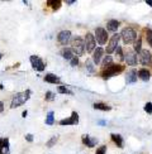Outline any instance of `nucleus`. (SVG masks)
<instances>
[{"mask_svg": "<svg viewBox=\"0 0 152 154\" xmlns=\"http://www.w3.org/2000/svg\"><path fill=\"white\" fill-rule=\"evenodd\" d=\"M105 153H106V146L103 145V146H100V148L97 149V153L95 154H105Z\"/></svg>", "mask_w": 152, "mask_h": 154, "instance_id": "33", "label": "nucleus"}, {"mask_svg": "<svg viewBox=\"0 0 152 154\" xmlns=\"http://www.w3.org/2000/svg\"><path fill=\"white\" fill-rule=\"evenodd\" d=\"M124 60L127 62V65L129 66H136L137 65V54L135 51H129V52H127Z\"/></svg>", "mask_w": 152, "mask_h": 154, "instance_id": "12", "label": "nucleus"}, {"mask_svg": "<svg viewBox=\"0 0 152 154\" xmlns=\"http://www.w3.org/2000/svg\"><path fill=\"white\" fill-rule=\"evenodd\" d=\"M144 111L147 114H152V102H147L144 105Z\"/></svg>", "mask_w": 152, "mask_h": 154, "instance_id": "31", "label": "nucleus"}, {"mask_svg": "<svg viewBox=\"0 0 152 154\" xmlns=\"http://www.w3.org/2000/svg\"><path fill=\"white\" fill-rule=\"evenodd\" d=\"M146 3H147V4L151 6V8H152V0H146Z\"/></svg>", "mask_w": 152, "mask_h": 154, "instance_id": "39", "label": "nucleus"}, {"mask_svg": "<svg viewBox=\"0 0 152 154\" xmlns=\"http://www.w3.org/2000/svg\"><path fill=\"white\" fill-rule=\"evenodd\" d=\"M82 143H84L85 145H87L89 148H93V146L97 144V140H95V139H91L89 135H84V137H82Z\"/></svg>", "mask_w": 152, "mask_h": 154, "instance_id": "19", "label": "nucleus"}, {"mask_svg": "<svg viewBox=\"0 0 152 154\" xmlns=\"http://www.w3.org/2000/svg\"><path fill=\"white\" fill-rule=\"evenodd\" d=\"M100 125H105V121L104 120H100Z\"/></svg>", "mask_w": 152, "mask_h": 154, "instance_id": "41", "label": "nucleus"}, {"mask_svg": "<svg viewBox=\"0 0 152 154\" xmlns=\"http://www.w3.org/2000/svg\"><path fill=\"white\" fill-rule=\"evenodd\" d=\"M93 106H94V109H97V110H103V111L110 110V106L106 104H103V102H95Z\"/></svg>", "mask_w": 152, "mask_h": 154, "instance_id": "22", "label": "nucleus"}, {"mask_svg": "<svg viewBox=\"0 0 152 154\" xmlns=\"http://www.w3.org/2000/svg\"><path fill=\"white\" fill-rule=\"evenodd\" d=\"M133 48H135V52H137V53H139L142 51V41H141V38H138L137 41H135Z\"/></svg>", "mask_w": 152, "mask_h": 154, "instance_id": "25", "label": "nucleus"}, {"mask_svg": "<svg viewBox=\"0 0 152 154\" xmlns=\"http://www.w3.org/2000/svg\"><path fill=\"white\" fill-rule=\"evenodd\" d=\"M0 154H9V139L5 138L3 139V144L0 148Z\"/></svg>", "mask_w": 152, "mask_h": 154, "instance_id": "20", "label": "nucleus"}, {"mask_svg": "<svg viewBox=\"0 0 152 154\" xmlns=\"http://www.w3.org/2000/svg\"><path fill=\"white\" fill-rule=\"evenodd\" d=\"M25 139H27L28 142H33V135H32V134H27V135H25Z\"/></svg>", "mask_w": 152, "mask_h": 154, "instance_id": "36", "label": "nucleus"}, {"mask_svg": "<svg viewBox=\"0 0 152 154\" xmlns=\"http://www.w3.org/2000/svg\"><path fill=\"white\" fill-rule=\"evenodd\" d=\"M71 49L74 54H78V56H82L84 54V51H85V42L81 37H75L72 42H71Z\"/></svg>", "mask_w": 152, "mask_h": 154, "instance_id": "2", "label": "nucleus"}, {"mask_svg": "<svg viewBox=\"0 0 152 154\" xmlns=\"http://www.w3.org/2000/svg\"><path fill=\"white\" fill-rule=\"evenodd\" d=\"M47 5L52 6V8L56 10V9H59L60 6H61V2H59V0H57V2H51V0H48V2H47Z\"/></svg>", "mask_w": 152, "mask_h": 154, "instance_id": "28", "label": "nucleus"}, {"mask_svg": "<svg viewBox=\"0 0 152 154\" xmlns=\"http://www.w3.org/2000/svg\"><path fill=\"white\" fill-rule=\"evenodd\" d=\"M112 63H113V58H112V56H105L104 57V60H103V62H101V65H103V67H110L112 66Z\"/></svg>", "mask_w": 152, "mask_h": 154, "instance_id": "23", "label": "nucleus"}, {"mask_svg": "<svg viewBox=\"0 0 152 154\" xmlns=\"http://www.w3.org/2000/svg\"><path fill=\"white\" fill-rule=\"evenodd\" d=\"M30 97V90H27L24 92H19L14 96V99L11 100V105L10 107L11 109H15V107H19L22 106L23 104H25V101H28Z\"/></svg>", "mask_w": 152, "mask_h": 154, "instance_id": "1", "label": "nucleus"}, {"mask_svg": "<svg viewBox=\"0 0 152 154\" xmlns=\"http://www.w3.org/2000/svg\"><path fill=\"white\" fill-rule=\"evenodd\" d=\"M103 53H104V49L99 47V48H95L94 51V53H93V61L94 63H100V60H101V57H103Z\"/></svg>", "mask_w": 152, "mask_h": 154, "instance_id": "13", "label": "nucleus"}, {"mask_svg": "<svg viewBox=\"0 0 152 154\" xmlns=\"http://www.w3.org/2000/svg\"><path fill=\"white\" fill-rule=\"evenodd\" d=\"M29 61L32 63V67H33L36 71H38V72L44 71V67H46V65H44V62L38 56H30L29 57Z\"/></svg>", "mask_w": 152, "mask_h": 154, "instance_id": "5", "label": "nucleus"}, {"mask_svg": "<svg viewBox=\"0 0 152 154\" xmlns=\"http://www.w3.org/2000/svg\"><path fill=\"white\" fill-rule=\"evenodd\" d=\"M85 63H86V68H87V71L90 72V73H93V72H94V66H93V62H91L90 60H87Z\"/></svg>", "mask_w": 152, "mask_h": 154, "instance_id": "30", "label": "nucleus"}, {"mask_svg": "<svg viewBox=\"0 0 152 154\" xmlns=\"http://www.w3.org/2000/svg\"><path fill=\"white\" fill-rule=\"evenodd\" d=\"M55 123V115H53V111H49L47 114V118H46V124L47 125H52Z\"/></svg>", "mask_w": 152, "mask_h": 154, "instance_id": "26", "label": "nucleus"}, {"mask_svg": "<svg viewBox=\"0 0 152 154\" xmlns=\"http://www.w3.org/2000/svg\"><path fill=\"white\" fill-rule=\"evenodd\" d=\"M112 140L119 146V148H123V139L119 134H112Z\"/></svg>", "mask_w": 152, "mask_h": 154, "instance_id": "21", "label": "nucleus"}, {"mask_svg": "<svg viewBox=\"0 0 152 154\" xmlns=\"http://www.w3.org/2000/svg\"><path fill=\"white\" fill-rule=\"evenodd\" d=\"M78 63H79L78 57H74V58L71 60V66H78Z\"/></svg>", "mask_w": 152, "mask_h": 154, "instance_id": "35", "label": "nucleus"}, {"mask_svg": "<svg viewBox=\"0 0 152 154\" xmlns=\"http://www.w3.org/2000/svg\"><path fill=\"white\" fill-rule=\"evenodd\" d=\"M68 5H71V4H74L75 3V0H67V2H66Z\"/></svg>", "mask_w": 152, "mask_h": 154, "instance_id": "38", "label": "nucleus"}, {"mask_svg": "<svg viewBox=\"0 0 152 154\" xmlns=\"http://www.w3.org/2000/svg\"><path fill=\"white\" fill-rule=\"evenodd\" d=\"M116 57H117V61H119V62H122L124 60V54H123L122 47H117V49H116Z\"/></svg>", "mask_w": 152, "mask_h": 154, "instance_id": "24", "label": "nucleus"}, {"mask_svg": "<svg viewBox=\"0 0 152 154\" xmlns=\"http://www.w3.org/2000/svg\"><path fill=\"white\" fill-rule=\"evenodd\" d=\"M146 38H147V42L150 43V46H152V30L151 29H146Z\"/></svg>", "mask_w": 152, "mask_h": 154, "instance_id": "29", "label": "nucleus"}, {"mask_svg": "<svg viewBox=\"0 0 152 154\" xmlns=\"http://www.w3.org/2000/svg\"><path fill=\"white\" fill-rule=\"evenodd\" d=\"M61 125H78L79 124V115L76 111L71 112V116L67 118V119H63L60 121Z\"/></svg>", "mask_w": 152, "mask_h": 154, "instance_id": "9", "label": "nucleus"}, {"mask_svg": "<svg viewBox=\"0 0 152 154\" xmlns=\"http://www.w3.org/2000/svg\"><path fill=\"white\" fill-rule=\"evenodd\" d=\"M120 38H122L125 44H131V43H135L137 38V33L132 28H124L122 30V33H120Z\"/></svg>", "mask_w": 152, "mask_h": 154, "instance_id": "3", "label": "nucleus"}, {"mask_svg": "<svg viewBox=\"0 0 152 154\" xmlns=\"http://www.w3.org/2000/svg\"><path fill=\"white\" fill-rule=\"evenodd\" d=\"M122 71H124V66H122V65H112L110 67H108L103 72V77L104 79H109V77H112V76L119 75Z\"/></svg>", "mask_w": 152, "mask_h": 154, "instance_id": "4", "label": "nucleus"}, {"mask_svg": "<svg viewBox=\"0 0 152 154\" xmlns=\"http://www.w3.org/2000/svg\"><path fill=\"white\" fill-rule=\"evenodd\" d=\"M137 77H138V72L135 71V69H131L129 72H127L125 81H127V83H135V82H137Z\"/></svg>", "mask_w": 152, "mask_h": 154, "instance_id": "14", "label": "nucleus"}, {"mask_svg": "<svg viewBox=\"0 0 152 154\" xmlns=\"http://www.w3.org/2000/svg\"><path fill=\"white\" fill-rule=\"evenodd\" d=\"M61 54H62V57H63L65 60H70V61H71L74 57H75V54H74V52H72L71 48H63V49L61 51Z\"/></svg>", "mask_w": 152, "mask_h": 154, "instance_id": "17", "label": "nucleus"}, {"mask_svg": "<svg viewBox=\"0 0 152 154\" xmlns=\"http://www.w3.org/2000/svg\"><path fill=\"white\" fill-rule=\"evenodd\" d=\"M57 39H59V42L61 44H67L70 43V39H71V32L70 30H62L59 33V35H57Z\"/></svg>", "mask_w": 152, "mask_h": 154, "instance_id": "11", "label": "nucleus"}, {"mask_svg": "<svg viewBox=\"0 0 152 154\" xmlns=\"http://www.w3.org/2000/svg\"><path fill=\"white\" fill-rule=\"evenodd\" d=\"M84 42H85V49H86V52H89V53L94 52V51H95V47H97V43H95V38H94V35H93L91 33H87V34L85 35Z\"/></svg>", "mask_w": 152, "mask_h": 154, "instance_id": "6", "label": "nucleus"}, {"mask_svg": "<svg viewBox=\"0 0 152 154\" xmlns=\"http://www.w3.org/2000/svg\"><path fill=\"white\" fill-rule=\"evenodd\" d=\"M57 142V137H53V138H51L48 142H47V146L48 148H51V146H53L55 145V143Z\"/></svg>", "mask_w": 152, "mask_h": 154, "instance_id": "32", "label": "nucleus"}, {"mask_svg": "<svg viewBox=\"0 0 152 154\" xmlns=\"http://www.w3.org/2000/svg\"><path fill=\"white\" fill-rule=\"evenodd\" d=\"M118 27H119V22L114 20V19H113V20H109V22H108V24H106V29L109 32H117Z\"/></svg>", "mask_w": 152, "mask_h": 154, "instance_id": "18", "label": "nucleus"}, {"mask_svg": "<svg viewBox=\"0 0 152 154\" xmlns=\"http://www.w3.org/2000/svg\"><path fill=\"white\" fill-rule=\"evenodd\" d=\"M53 97H55V94H53V92H51V91H48V92L46 94V100L51 101V100H53Z\"/></svg>", "mask_w": 152, "mask_h": 154, "instance_id": "34", "label": "nucleus"}, {"mask_svg": "<svg viewBox=\"0 0 152 154\" xmlns=\"http://www.w3.org/2000/svg\"><path fill=\"white\" fill-rule=\"evenodd\" d=\"M2 57H3V56H2V53H0V60H2Z\"/></svg>", "mask_w": 152, "mask_h": 154, "instance_id": "43", "label": "nucleus"}, {"mask_svg": "<svg viewBox=\"0 0 152 154\" xmlns=\"http://www.w3.org/2000/svg\"><path fill=\"white\" fill-rule=\"evenodd\" d=\"M138 77H139V79H141L142 81L147 82V81L150 80V77H151V72L148 71V69L142 68V69H139V71H138Z\"/></svg>", "mask_w": 152, "mask_h": 154, "instance_id": "15", "label": "nucleus"}, {"mask_svg": "<svg viewBox=\"0 0 152 154\" xmlns=\"http://www.w3.org/2000/svg\"><path fill=\"white\" fill-rule=\"evenodd\" d=\"M57 90H59L60 94H65V95H72V92L70 91V90L66 87V86H59L57 87Z\"/></svg>", "mask_w": 152, "mask_h": 154, "instance_id": "27", "label": "nucleus"}, {"mask_svg": "<svg viewBox=\"0 0 152 154\" xmlns=\"http://www.w3.org/2000/svg\"><path fill=\"white\" fill-rule=\"evenodd\" d=\"M3 110H4V104H3L2 101H0V112H2Z\"/></svg>", "mask_w": 152, "mask_h": 154, "instance_id": "37", "label": "nucleus"}, {"mask_svg": "<svg viewBox=\"0 0 152 154\" xmlns=\"http://www.w3.org/2000/svg\"><path fill=\"white\" fill-rule=\"evenodd\" d=\"M151 60H152V56L150 51L142 49L139 52V62H141V65H148V63H151Z\"/></svg>", "mask_w": 152, "mask_h": 154, "instance_id": "10", "label": "nucleus"}, {"mask_svg": "<svg viewBox=\"0 0 152 154\" xmlns=\"http://www.w3.org/2000/svg\"><path fill=\"white\" fill-rule=\"evenodd\" d=\"M95 35H97V41H98V43L100 44V46H104V44L106 43V41H108V33H106V30L104 28L99 27V28L95 29Z\"/></svg>", "mask_w": 152, "mask_h": 154, "instance_id": "7", "label": "nucleus"}, {"mask_svg": "<svg viewBox=\"0 0 152 154\" xmlns=\"http://www.w3.org/2000/svg\"><path fill=\"white\" fill-rule=\"evenodd\" d=\"M22 116H23V118H25V116H27V111H23V114H22Z\"/></svg>", "mask_w": 152, "mask_h": 154, "instance_id": "40", "label": "nucleus"}, {"mask_svg": "<svg viewBox=\"0 0 152 154\" xmlns=\"http://www.w3.org/2000/svg\"><path fill=\"white\" fill-rule=\"evenodd\" d=\"M2 144H3V139H0V148H2Z\"/></svg>", "mask_w": 152, "mask_h": 154, "instance_id": "42", "label": "nucleus"}, {"mask_svg": "<svg viewBox=\"0 0 152 154\" xmlns=\"http://www.w3.org/2000/svg\"><path fill=\"white\" fill-rule=\"evenodd\" d=\"M119 39H120V33H116L110 38L109 43H108V47H106V53H113L117 49Z\"/></svg>", "mask_w": 152, "mask_h": 154, "instance_id": "8", "label": "nucleus"}, {"mask_svg": "<svg viewBox=\"0 0 152 154\" xmlns=\"http://www.w3.org/2000/svg\"><path fill=\"white\" fill-rule=\"evenodd\" d=\"M44 81L48 82V83H60L61 80H60V77H57L56 75L53 73H48L44 76Z\"/></svg>", "mask_w": 152, "mask_h": 154, "instance_id": "16", "label": "nucleus"}]
</instances>
